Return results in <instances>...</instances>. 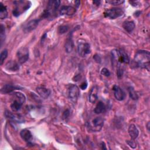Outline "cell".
I'll list each match as a JSON object with an SVG mask.
<instances>
[{
	"mask_svg": "<svg viewBox=\"0 0 150 150\" xmlns=\"http://www.w3.org/2000/svg\"><path fill=\"white\" fill-rule=\"evenodd\" d=\"M150 53L148 51L139 50L138 51L133 60L132 65L135 67L146 68L148 71L149 70Z\"/></svg>",
	"mask_w": 150,
	"mask_h": 150,
	"instance_id": "cell-1",
	"label": "cell"
},
{
	"mask_svg": "<svg viewBox=\"0 0 150 150\" xmlns=\"http://www.w3.org/2000/svg\"><path fill=\"white\" fill-rule=\"evenodd\" d=\"M112 60L117 63L118 65H123L128 64L129 62V59L128 55L123 51L114 49L111 52Z\"/></svg>",
	"mask_w": 150,
	"mask_h": 150,
	"instance_id": "cell-2",
	"label": "cell"
},
{
	"mask_svg": "<svg viewBox=\"0 0 150 150\" xmlns=\"http://www.w3.org/2000/svg\"><path fill=\"white\" fill-rule=\"evenodd\" d=\"M60 4V1L59 0L49 1L47 8L43 13V17L46 18L54 14L58 8L59 7Z\"/></svg>",
	"mask_w": 150,
	"mask_h": 150,
	"instance_id": "cell-3",
	"label": "cell"
},
{
	"mask_svg": "<svg viewBox=\"0 0 150 150\" xmlns=\"http://www.w3.org/2000/svg\"><path fill=\"white\" fill-rule=\"evenodd\" d=\"M124 11L119 8H112L108 9L104 12V16L111 19H114L123 15Z\"/></svg>",
	"mask_w": 150,
	"mask_h": 150,
	"instance_id": "cell-4",
	"label": "cell"
},
{
	"mask_svg": "<svg viewBox=\"0 0 150 150\" xmlns=\"http://www.w3.org/2000/svg\"><path fill=\"white\" fill-rule=\"evenodd\" d=\"M77 52L80 56L86 57L91 52L90 45L84 41H80L77 45Z\"/></svg>",
	"mask_w": 150,
	"mask_h": 150,
	"instance_id": "cell-5",
	"label": "cell"
},
{
	"mask_svg": "<svg viewBox=\"0 0 150 150\" xmlns=\"http://www.w3.org/2000/svg\"><path fill=\"white\" fill-rule=\"evenodd\" d=\"M80 95V90L76 84H71L69 88L68 96L70 100L74 103H76Z\"/></svg>",
	"mask_w": 150,
	"mask_h": 150,
	"instance_id": "cell-6",
	"label": "cell"
},
{
	"mask_svg": "<svg viewBox=\"0 0 150 150\" xmlns=\"http://www.w3.org/2000/svg\"><path fill=\"white\" fill-rule=\"evenodd\" d=\"M17 57L19 63L22 64L26 62L29 58V50L27 47H22L17 52Z\"/></svg>",
	"mask_w": 150,
	"mask_h": 150,
	"instance_id": "cell-7",
	"label": "cell"
},
{
	"mask_svg": "<svg viewBox=\"0 0 150 150\" xmlns=\"http://www.w3.org/2000/svg\"><path fill=\"white\" fill-rule=\"evenodd\" d=\"M5 115L6 118L11 120L12 121H13L15 122L23 123L25 121L22 115H21L20 114H14L9 111H6L5 112Z\"/></svg>",
	"mask_w": 150,
	"mask_h": 150,
	"instance_id": "cell-8",
	"label": "cell"
},
{
	"mask_svg": "<svg viewBox=\"0 0 150 150\" xmlns=\"http://www.w3.org/2000/svg\"><path fill=\"white\" fill-rule=\"evenodd\" d=\"M39 21L40 20L38 19L30 21L27 23H26L23 26V31L25 33H29V32L35 29L38 26Z\"/></svg>",
	"mask_w": 150,
	"mask_h": 150,
	"instance_id": "cell-9",
	"label": "cell"
},
{
	"mask_svg": "<svg viewBox=\"0 0 150 150\" xmlns=\"http://www.w3.org/2000/svg\"><path fill=\"white\" fill-rule=\"evenodd\" d=\"M115 98L118 101H122L125 98V93L123 90L117 85L113 86L112 88Z\"/></svg>",
	"mask_w": 150,
	"mask_h": 150,
	"instance_id": "cell-10",
	"label": "cell"
},
{
	"mask_svg": "<svg viewBox=\"0 0 150 150\" xmlns=\"http://www.w3.org/2000/svg\"><path fill=\"white\" fill-rule=\"evenodd\" d=\"M98 91V87L96 86H93L91 88L88 94V100L91 103H94L97 100Z\"/></svg>",
	"mask_w": 150,
	"mask_h": 150,
	"instance_id": "cell-11",
	"label": "cell"
},
{
	"mask_svg": "<svg viewBox=\"0 0 150 150\" xmlns=\"http://www.w3.org/2000/svg\"><path fill=\"white\" fill-rule=\"evenodd\" d=\"M104 119L101 117H98L94 118L92 121V124L94 128V131H99L103 127L104 125Z\"/></svg>",
	"mask_w": 150,
	"mask_h": 150,
	"instance_id": "cell-12",
	"label": "cell"
},
{
	"mask_svg": "<svg viewBox=\"0 0 150 150\" xmlns=\"http://www.w3.org/2000/svg\"><path fill=\"white\" fill-rule=\"evenodd\" d=\"M76 12V9L74 7L71 6H63L60 10V13L62 15H66L71 16L74 14Z\"/></svg>",
	"mask_w": 150,
	"mask_h": 150,
	"instance_id": "cell-13",
	"label": "cell"
},
{
	"mask_svg": "<svg viewBox=\"0 0 150 150\" xmlns=\"http://www.w3.org/2000/svg\"><path fill=\"white\" fill-rule=\"evenodd\" d=\"M36 91L39 95L43 98H47L50 94V90L49 88H47L43 86H39L36 88Z\"/></svg>",
	"mask_w": 150,
	"mask_h": 150,
	"instance_id": "cell-14",
	"label": "cell"
},
{
	"mask_svg": "<svg viewBox=\"0 0 150 150\" xmlns=\"http://www.w3.org/2000/svg\"><path fill=\"white\" fill-rule=\"evenodd\" d=\"M128 134L132 139H135L139 135V131L137 127L132 124H130L128 127Z\"/></svg>",
	"mask_w": 150,
	"mask_h": 150,
	"instance_id": "cell-15",
	"label": "cell"
},
{
	"mask_svg": "<svg viewBox=\"0 0 150 150\" xmlns=\"http://www.w3.org/2000/svg\"><path fill=\"white\" fill-rule=\"evenodd\" d=\"M19 88V87H16L15 86H13L12 84H6L2 87L1 91L3 94H7L10 93L15 90H18Z\"/></svg>",
	"mask_w": 150,
	"mask_h": 150,
	"instance_id": "cell-16",
	"label": "cell"
},
{
	"mask_svg": "<svg viewBox=\"0 0 150 150\" xmlns=\"http://www.w3.org/2000/svg\"><path fill=\"white\" fill-rule=\"evenodd\" d=\"M20 135L22 139L26 142L29 141L32 137V135L30 131L28 129H22L20 132Z\"/></svg>",
	"mask_w": 150,
	"mask_h": 150,
	"instance_id": "cell-17",
	"label": "cell"
},
{
	"mask_svg": "<svg viewBox=\"0 0 150 150\" xmlns=\"http://www.w3.org/2000/svg\"><path fill=\"white\" fill-rule=\"evenodd\" d=\"M5 68L8 70L15 71H17L19 69V66L16 62L13 60H11V61H9L6 64Z\"/></svg>",
	"mask_w": 150,
	"mask_h": 150,
	"instance_id": "cell-18",
	"label": "cell"
},
{
	"mask_svg": "<svg viewBox=\"0 0 150 150\" xmlns=\"http://www.w3.org/2000/svg\"><path fill=\"white\" fill-rule=\"evenodd\" d=\"M135 23L133 21H127L123 23L124 29L128 32H131L135 28Z\"/></svg>",
	"mask_w": 150,
	"mask_h": 150,
	"instance_id": "cell-19",
	"label": "cell"
},
{
	"mask_svg": "<svg viewBox=\"0 0 150 150\" xmlns=\"http://www.w3.org/2000/svg\"><path fill=\"white\" fill-rule=\"evenodd\" d=\"M74 47V43L71 36L69 37L65 43V50L67 53H71Z\"/></svg>",
	"mask_w": 150,
	"mask_h": 150,
	"instance_id": "cell-20",
	"label": "cell"
},
{
	"mask_svg": "<svg viewBox=\"0 0 150 150\" xmlns=\"http://www.w3.org/2000/svg\"><path fill=\"white\" fill-rule=\"evenodd\" d=\"M105 109H106V108H105V104L102 101H99L97 104V105L94 110V111L96 114H101L102 112H105Z\"/></svg>",
	"mask_w": 150,
	"mask_h": 150,
	"instance_id": "cell-21",
	"label": "cell"
},
{
	"mask_svg": "<svg viewBox=\"0 0 150 150\" xmlns=\"http://www.w3.org/2000/svg\"><path fill=\"white\" fill-rule=\"evenodd\" d=\"M22 105L23 104L19 100L15 99L11 104V108L13 112H16L21 109Z\"/></svg>",
	"mask_w": 150,
	"mask_h": 150,
	"instance_id": "cell-22",
	"label": "cell"
},
{
	"mask_svg": "<svg viewBox=\"0 0 150 150\" xmlns=\"http://www.w3.org/2000/svg\"><path fill=\"white\" fill-rule=\"evenodd\" d=\"M8 16V12L6 7L2 4L0 3V18L1 19H5Z\"/></svg>",
	"mask_w": 150,
	"mask_h": 150,
	"instance_id": "cell-23",
	"label": "cell"
},
{
	"mask_svg": "<svg viewBox=\"0 0 150 150\" xmlns=\"http://www.w3.org/2000/svg\"><path fill=\"white\" fill-rule=\"evenodd\" d=\"M128 90L129 96L130 98H131L134 100H137L138 99V96L133 87H129L128 88Z\"/></svg>",
	"mask_w": 150,
	"mask_h": 150,
	"instance_id": "cell-24",
	"label": "cell"
},
{
	"mask_svg": "<svg viewBox=\"0 0 150 150\" xmlns=\"http://www.w3.org/2000/svg\"><path fill=\"white\" fill-rule=\"evenodd\" d=\"M15 97H16V99L19 100L22 104H23L26 100V97L23 94H22L21 92H15L14 94Z\"/></svg>",
	"mask_w": 150,
	"mask_h": 150,
	"instance_id": "cell-25",
	"label": "cell"
},
{
	"mask_svg": "<svg viewBox=\"0 0 150 150\" xmlns=\"http://www.w3.org/2000/svg\"><path fill=\"white\" fill-rule=\"evenodd\" d=\"M7 56H8V50L6 49L3 50L1 52V55H0V63L1 65L3 64L5 60L6 59Z\"/></svg>",
	"mask_w": 150,
	"mask_h": 150,
	"instance_id": "cell-26",
	"label": "cell"
},
{
	"mask_svg": "<svg viewBox=\"0 0 150 150\" xmlns=\"http://www.w3.org/2000/svg\"><path fill=\"white\" fill-rule=\"evenodd\" d=\"M5 27L3 25H1V28H0V37H1V45L5 40Z\"/></svg>",
	"mask_w": 150,
	"mask_h": 150,
	"instance_id": "cell-27",
	"label": "cell"
},
{
	"mask_svg": "<svg viewBox=\"0 0 150 150\" xmlns=\"http://www.w3.org/2000/svg\"><path fill=\"white\" fill-rule=\"evenodd\" d=\"M107 2L111 4V5H120L122 3L124 2V1H121V0H110V1H106Z\"/></svg>",
	"mask_w": 150,
	"mask_h": 150,
	"instance_id": "cell-28",
	"label": "cell"
},
{
	"mask_svg": "<svg viewBox=\"0 0 150 150\" xmlns=\"http://www.w3.org/2000/svg\"><path fill=\"white\" fill-rule=\"evenodd\" d=\"M68 29H69V27L67 26L63 25V26H61L59 27L58 32H59V33L63 34V33H64L67 32Z\"/></svg>",
	"mask_w": 150,
	"mask_h": 150,
	"instance_id": "cell-29",
	"label": "cell"
},
{
	"mask_svg": "<svg viewBox=\"0 0 150 150\" xmlns=\"http://www.w3.org/2000/svg\"><path fill=\"white\" fill-rule=\"evenodd\" d=\"M101 74L104 76H106V77H108L110 76V71L108 70V69H107V68L105 67H104L101 69Z\"/></svg>",
	"mask_w": 150,
	"mask_h": 150,
	"instance_id": "cell-30",
	"label": "cell"
},
{
	"mask_svg": "<svg viewBox=\"0 0 150 150\" xmlns=\"http://www.w3.org/2000/svg\"><path fill=\"white\" fill-rule=\"evenodd\" d=\"M126 143L131 148H135L137 147V144L136 143L133 141V139L132 140H127L126 141Z\"/></svg>",
	"mask_w": 150,
	"mask_h": 150,
	"instance_id": "cell-31",
	"label": "cell"
},
{
	"mask_svg": "<svg viewBox=\"0 0 150 150\" xmlns=\"http://www.w3.org/2000/svg\"><path fill=\"white\" fill-rule=\"evenodd\" d=\"M93 59H94V60L96 61V62L98 63H101V59L100 56L98 54H96L93 56Z\"/></svg>",
	"mask_w": 150,
	"mask_h": 150,
	"instance_id": "cell-32",
	"label": "cell"
},
{
	"mask_svg": "<svg viewBox=\"0 0 150 150\" xmlns=\"http://www.w3.org/2000/svg\"><path fill=\"white\" fill-rule=\"evenodd\" d=\"M70 115V111L68 110H66L64 112H63V118H67L69 117Z\"/></svg>",
	"mask_w": 150,
	"mask_h": 150,
	"instance_id": "cell-33",
	"label": "cell"
},
{
	"mask_svg": "<svg viewBox=\"0 0 150 150\" xmlns=\"http://www.w3.org/2000/svg\"><path fill=\"white\" fill-rule=\"evenodd\" d=\"M87 87V83L86 82H84L83 83L81 86H80V88L82 89V90H85Z\"/></svg>",
	"mask_w": 150,
	"mask_h": 150,
	"instance_id": "cell-34",
	"label": "cell"
},
{
	"mask_svg": "<svg viewBox=\"0 0 150 150\" xmlns=\"http://www.w3.org/2000/svg\"><path fill=\"white\" fill-rule=\"evenodd\" d=\"M80 1H75V4H76V5L77 7H79V5H80Z\"/></svg>",
	"mask_w": 150,
	"mask_h": 150,
	"instance_id": "cell-35",
	"label": "cell"
},
{
	"mask_svg": "<svg viewBox=\"0 0 150 150\" xmlns=\"http://www.w3.org/2000/svg\"><path fill=\"white\" fill-rule=\"evenodd\" d=\"M93 3H94V4H96V3H97L96 5H99V4L100 3V1H93Z\"/></svg>",
	"mask_w": 150,
	"mask_h": 150,
	"instance_id": "cell-36",
	"label": "cell"
},
{
	"mask_svg": "<svg viewBox=\"0 0 150 150\" xmlns=\"http://www.w3.org/2000/svg\"><path fill=\"white\" fill-rule=\"evenodd\" d=\"M149 122H148V124H147V128H148V131L149 130Z\"/></svg>",
	"mask_w": 150,
	"mask_h": 150,
	"instance_id": "cell-37",
	"label": "cell"
}]
</instances>
